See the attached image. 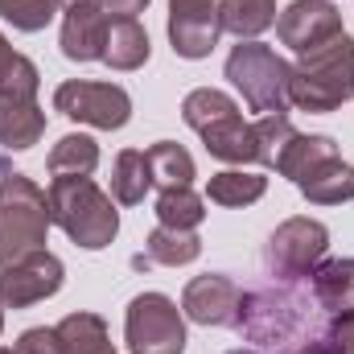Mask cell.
<instances>
[{"label": "cell", "mask_w": 354, "mask_h": 354, "mask_svg": "<svg viewBox=\"0 0 354 354\" xmlns=\"http://www.w3.org/2000/svg\"><path fill=\"white\" fill-rule=\"evenodd\" d=\"M157 218H161V227H174V231H198V223L206 218V202H202L189 185H181V189H161V198H157Z\"/></svg>", "instance_id": "cell-27"}, {"label": "cell", "mask_w": 354, "mask_h": 354, "mask_svg": "<svg viewBox=\"0 0 354 354\" xmlns=\"http://www.w3.org/2000/svg\"><path fill=\"white\" fill-rule=\"evenodd\" d=\"M181 120L202 136L206 153L214 161H227V165H260V153H256V124H248L239 115V103L227 95V91L214 87H198L181 99Z\"/></svg>", "instance_id": "cell-3"}, {"label": "cell", "mask_w": 354, "mask_h": 354, "mask_svg": "<svg viewBox=\"0 0 354 354\" xmlns=\"http://www.w3.org/2000/svg\"><path fill=\"white\" fill-rule=\"evenodd\" d=\"M218 33H223L218 0H169V46L177 58L185 62L210 58Z\"/></svg>", "instance_id": "cell-11"}, {"label": "cell", "mask_w": 354, "mask_h": 354, "mask_svg": "<svg viewBox=\"0 0 354 354\" xmlns=\"http://www.w3.org/2000/svg\"><path fill=\"white\" fill-rule=\"evenodd\" d=\"M46 169L54 177H91L99 169V145L91 136H83V132H71V136H62L50 149Z\"/></svg>", "instance_id": "cell-22"}, {"label": "cell", "mask_w": 354, "mask_h": 354, "mask_svg": "<svg viewBox=\"0 0 354 354\" xmlns=\"http://www.w3.org/2000/svg\"><path fill=\"white\" fill-rule=\"evenodd\" d=\"M54 111H62L75 124H91L103 132H115L132 120V99L115 83H91V79H71L54 91Z\"/></svg>", "instance_id": "cell-9"}, {"label": "cell", "mask_w": 354, "mask_h": 354, "mask_svg": "<svg viewBox=\"0 0 354 354\" xmlns=\"http://www.w3.org/2000/svg\"><path fill=\"white\" fill-rule=\"evenodd\" d=\"M227 79L260 115H288V62L264 41H239L227 58Z\"/></svg>", "instance_id": "cell-6"}, {"label": "cell", "mask_w": 354, "mask_h": 354, "mask_svg": "<svg viewBox=\"0 0 354 354\" xmlns=\"http://www.w3.org/2000/svg\"><path fill=\"white\" fill-rule=\"evenodd\" d=\"M218 21L239 41H252L268 25H276V0H218Z\"/></svg>", "instance_id": "cell-23"}, {"label": "cell", "mask_w": 354, "mask_h": 354, "mask_svg": "<svg viewBox=\"0 0 354 354\" xmlns=\"http://www.w3.org/2000/svg\"><path fill=\"white\" fill-rule=\"evenodd\" d=\"M326 161H338V140L334 136H305V132H297L284 145V153L276 161V174L288 177V181H301V177H309Z\"/></svg>", "instance_id": "cell-17"}, {"label": "cell", "mask_w": 354, "mask_h": 354, "mask_svg": "<svg viewBox=\"0 0 354 354\" xmlns=\"http://www.w3.org/2000/svg\"><path fill=\"white\" fill-rule=\"evenodd\" d=\"M46 194H50V218L83 252H103L120 235V214L91 177H54Z\"/></svg>", "instance_id": "cell-5"}, {"label": "cell", "mask_w": 354, "mask_h": 354, "mask_svg": "<svg viewBox=\"0 0 354 354\" xmlns=\"http://www.w3.org/2000/svg\"><path fill=\"white\" fill-rule=\"evenodd\" d=\"M326 342H330V351L334 354H354V309L330 317V326H326Z\"/></svg>", "instance_id": "cell-32"}, {"label": "cell", "mask_w": 354, "mask_h": 354, "mask_svg": "<svg viewBox=\"0 0 354 354\" xmlns=\"http://www.w3.org/2000/svg\"><path fill=\"white\" fill-rule=\"evenodd\" d=\"M17 354H62V342H58V330H46V326H33L17 338Z\"/></svg>", "instance_id": "cell-31"}, {"label": "cell", "mask_w": 354, "mask_h": 354, "mask_svg": "<svg viewBox=\"0 0 354 354\" xmlns=\"http://www.w3.org/2000/svg\"><path fill=\"white\" fill-rule=\"evenodd\" d=\"M313 301L330 317L354 309V260H322L313 268Z\"/></svg>", "instance_id": "cell-18"}, {"label": "cell", "mask_w": 354, "mask_h": 354, "mask_svg": "<svg viewBox=\"0 0 354 354\" xmlns=\"http://www.w3.org/2000/svg\"><path fill=\"white\" fill-rule=\"evenodd\" d=\"M264 189H268V177L252 174V169H223V174H214L206 181V198L214 206H231V210L260 202Z\"/></svg>", "instance_id": "cell-21"}, {"label": "cell", "mask_w": 354, "mask_h": 354, "mask_svg": "<svg viewBox=\"0 0 354 354\" xmlns=\"http://www.w3.org/2000/svg\"><path fill=\"white\" fill-rule=\"evenodd\" d=\"M99 8L107 17H136V12L149 8V0H99Z\"/></svg>", "instance_id": "cell-33"}, {"label": "cell", "mask_w": 354, "mask_h": 354, "mask_svg": "<svg viewBox=\"0 0 354 354\" xmlns=\"http://www.w3.org/2000/svg\"><path fill=\"white\" fill-rule=\"evenodd\" d=\"M297 354H334V351H330V342H326V338H317V342H309V346H301Z\"/></svg>", "instance_id": "cell-34"}, {"label": "cell", "mask_w": 354, "mask_h": 354, "mask_svg": "<svg viewBox=\"0 0 354 354\" xmlns=\"http://www.w3.org/2000/svg\"><path fill=\"white\" fill-rule=\"evenodd\" d=\"M145 256L149 264H165V268H181L194 264L202 256V239L194 231H174V227H157L149 239H145Z\"/></svg>", "instance_id": "cell-25"}, {"label": "cell", "mask_w": 354, "mask_h": 354, "mask_svg": "<svg viewBox=\"0 0 354 354\" xmlns=\"http://www.w3.org/2000/svg\"><path fill=\"white\" fill-rule=\"evenodd\" d=\"M338 33H346V29H342V12L330 0H292L276 17V37L292 54H309Z\"/></svg>", "instance_id": "cell-12"}, {"label": "cell", "mask_w": 354, "mask_h": 354, "mask_svg": "<svg viewBox=\"0 0 354 354\" xmlns=\"http://www.w3.org/2000/svg\"><path fill=\"white\" fill-rule=\"evenodd\" d=\"M50 223V194L33 177L12 174L0 161V268L46 252Z\"/></svg>", "instance_id": "cell-4"}, {"label": "cell", "mask_w": 354, "mask_h": 354, "mask_svg": "<svg viewBox=\"0 0 354 354\" xmlns=\"http://www.w3.org/2000/svg\"><path fill=\"white\" fill-rule=\"evenodd\" d=\"M317 313L322 305L301 288V280H276L239 297L235 330L264 351L297 354L301 346L317 342Z\"/></svg>", "instance_id": "cell-1"}, {"label": "cell", "mask_w": 354, "mask_h": 354, "mask_svg": "<svg viewBox=\"0 0 354 354\" xmlns=\"http://www.w3.org/2000/svg\"><path fill=\"white\" fill-rule=\"evenodd\" d=\"M149 185H153L149 157L136 153V149H124V153L115 157V165H111V198H115L120 206H136V202H145Z\"/></svg>", "instance_id": "cell-24"}, {"label": "cell", "mask_w": 354, "mask_h": 354, "mask_svg": "<svg viewBox=\"0 0 354 354\" xmlns=\"http://www.w3.org/2000/svg\"><path fill=\"white\" fill-rule=\"evenodd\" d=\"M297 189H301L313 206H342V202H354V165H346L342 157H338V161H326V165H317L309 177H301Z\"/></svg>", "instance_id": "cell-19"}, {"label": "cell", "mask_w": 354, "mask_h": 354, "mask_svg": "<svg viewBox=\"0 0 354 354\" xmlns=\"http://www.w3.org/2000/svg\"><path fill=\"white\" fill-rule=\"evenodd\" d=\"M62 260L50 252H33L17 264L0 268V305L4 309H29L62 288Z\"/></svg>", "instance_id": "cell-10"}, {"label": "cell", "mask_w": 354, "mask_h": 354, "mask_svg": "<svg viewBox=\"0 0 354 354\" xmlns=\"http://www.w3.org/2000/svg\"><path fill=\"white\" fill-rule=\"evenodd\" d=\"M227 354H260V351H227Z\"/></svg>", "instance_id": "cell-36"}, {"label": "cell", "mask_w": 354, "mask_h": 354, "mask_svg": "<svg viewBox=\"0 0 354 354\" xmlns=\"http://www.w3.org/2000/svg\"><path fill=\"white\" fill-rule=\"evenodd\" d=\"M0 354H17V351H12V346H0Z\"/></svg>", "instance_id": "cell-37"}, {"label": "cell", "mask_w": 354, "mask_h": 354, "mask_svg": "<svg viewBox=\"0 0 354 354\" xmlns=\"http://www.w3.org/2000/svg\"><path fill=\"white\" fill-rule=\"evenodd\" d=\"M66 4H99V0H66Z\"/></svg>", "instance_id": "cell-35"}, {"label": "cell", "mask_w": 354, "mask_h": 354, "mask_svg": "<svg viewBox=\"0 0 354 354\" xmlns=\"http://www.w3.org/2000/svg\"><path fill=\"white\" fill-rule=\"evenodd\" d=\"M239 284L231 276H218V272H206V276H194L181 292V313L198 326H235L239 317Z\"/></svg>", "instance_id": "cell-13"}, {"label": "cell", "mask_w": 354, "mask_h": 354, "mask_svg": "<svg viewBox=\"0 0 354 354\" xmlns=\"http://www.w3.org/2000/svg\"><path fill=\"white\" fill-rule=\"evenodd\" d=\"M107 25L111 17L99 4H66L62 17V54L71 62H103V41H107Z\"/></svg>", "instance_id": "cell-15"}, {"label": "cell", "mask_w": 354, "mask_h": 354, "mask_svg": "<svg viewBox=\"0 0 354 354\" xmlns=\"http://www.w3.org/2000/svg\"><path fill=\"white\" fill-rule=\"evenodd\" d=\"M326 248H330V231L317 218H284L268 235L264 268L272 272V280H305L326 260Z\"/></svg>", "instance_id": "cell-8"}, {"label": "cell", "mask_w": 354, "mask_h": 354, "mask_svg": "<svg viewBox=\"0 0 354 354\" xmlns=\"http://www.w3.org/2000/svg\"><path fill=\"white\" fill-rule=\"evenodd\" d=\"M149 169H153V185H161V189H181V185H189L194 181V157L174 145V140H157L149 153Z\"/></svg>", "instance_id": "cell-26"}, {"label": "cell", "mask_w": 354, "mask_h": 354, "mask_svg": "<svg viewBox=\"0 0 354 354\" xmlns=\"http://www.w3.org/2000/svg\"><path fill=\"white\" fill-rule=\"evenodd\" d=\"M0 330H4V305H0Z\"/></svg>", "instance_id": "cell-38"}, {"label": "cell", "mask_w": 354, "mask_h": 354, "mask_svg": "<svg viewBox=\"0 0 354 354\" xmlns=\"http://www.w3.org/2000/svg\"><path fill=\"white\" fill-rule=\"evenodd\" d=\"M292 136H297V128L288 124V115H260L256 120V153H260L264 169H276V161Z\"/></svg>", "instance_id": "cell-29"}, {"label": "cell", "mask_w": 354, "mask_h": 354, "mask_svg": "<svg viewBox=\"0 0 354 354\" xmlns=\"http://www.w3.org/2000/svg\"><path fill=\"white\" fill-rule=\"evenodd\" d=\"M0 17L21 33H41L58 17V0H0Z\"/></svg>", "instance_id": "cell-28"}, {"label": "cell", "mask_w": 354, "mask_h": 354, "mask_svg": "<svg viewBox=\"0 0 354 354\" xmlns=\"http://www.w3.org/2000/svg\"><path fill=\"white\" fill-rule=\"evenodd\" d=\"M58 342H62V354H115L111 338H107V322L99 313H66L58 326Z\"/></svg>", "instance_id": "cell-20"}, {"label": "cell", "mask_w": 354, "mask_h": 354, "mask_svg": "<svg viewBox=\"0 0 354 354\" xmlns=\"http://www.w3.org/2000/svg\"><path fill=\"white\" fill-rule=\"evenodd\" d=\"M354 99V41L346 33L330 37L326 46L297 54L288 66V103L301 111H338Z\"/></svg>", "instance_id": "cell-2"}, {"label": "cell", "mask_w": 354, "mask_h": 354, "mask_svg": "<svg viewBox=\"0 0 354 354\" xmlns=\"http://www.w3.org/2000/svg\"><path fill=\"white\" fill-rule=\"evenodd\" d=\"M46 132V111L37 103V91L0 87V145L8 153H25L41 140Z\"/></svg>", "instance_id": "cell-14"}, {"label": "cell", "mask_w": 354, "mask_h": 354, "mask_svg": "<svg viewBox=\"0 0 354 354\" xmlns=\"http://www.w3.org/2000/svg\"><path fill=\"white\" fill-rule=\"evenodd\" d=\"M0 87H17V91H37L41 87L37 66H33L25 54H17L4 33H0Z\"/></svg>", "instance_id": "cell-30"}, {"label": "cell", "mask_w": 354, "mask_h": 354, "mask_svg": "<svg viewBox=\"0 0 354 354\" xmlns=\"http://www.w3.org/2000/svg\"><path fill=\"white\" fill-rule=\"evenodd\" d=\"M124 338L132 354H181L185 351V322L181 309L165 292L132 297L124 313Z\"/></svg>", "instance_id": "cell-7"}, {"label": "cell", "mask_w": 354, "mask_h": 354, "mask_svg": "<svg viewBox=\"0 0 354 354\" xmlns=\"http://www.w3.org/2000/svg\"><path fill=\"white\" fill-rule=\"evenodd\" d=\"M149 33L136 17H111L107 41H103V62L111 71H140L149 62Z\"/></svg>", "instance_id": "cell-16"}]
</instances>
